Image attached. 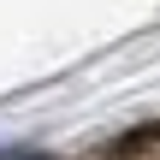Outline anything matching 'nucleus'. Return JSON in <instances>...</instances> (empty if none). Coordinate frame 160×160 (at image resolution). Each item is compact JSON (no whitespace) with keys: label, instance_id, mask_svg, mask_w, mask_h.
Segmentation results:
<instances>
[{"label":"nucleus","instance_id":"nucleus-1","mask_svg":"<svg viewBox=\"0 0 160 160\" xmlns=\"http://www.w3.org/2000/svg\"><path fill=\"white\" fill-rule=\"evenodd\" d=\"M113 154H119V160H148V154H160V125L137 131V137H125V142H119Z\"/></svg>","mask_w":160,"mask_h":160}]
</instances>
